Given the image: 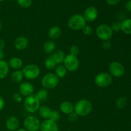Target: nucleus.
<instances>
[{
	"label": "nucleus",
	"instance_id": "obj_8",
	"mask_svg": "<svg viewBox=\"0 0 131 131\" xmlns=\"http://www.w3.org/2000/svg\"><path fill=\"white\" fill-rule=\"evenodd\" d=\"M112 76L106 72L100 73L95 78V83L101 88H106L109 86L112 83Z\"/></svg>",
	"mask_w": 131,
	"mask_h": 131
},
{
	"label": "nucleus",
	"instance_id": "obj_40",
	"mask_svg": "<svg viewBox=\"0 0 131 131\" xmlns=\"http://www.w3.org/2000/svg\"><path fill=\"white\" fill-rule=\"evenodd\" d=\"M4 57V52L2 49H0V60H3Z\"/></svg>",
	"mask_w": 131,
	"mask_h": 131
},
{
	"label": "nucleus",
	"instance_id": "obj_11",
	"mask_svg": "<svg viewBox=\"0 0 131 131\" xmlns=\"http://www.w3.org/2000/svg\"><path fill=\"white\" fill-rule=\"evenodd\" d=\"M98 10L93 6H88L84 12L83 17L86 21L93 22L97 19L98 17Z\"/></svg>",
	"mask_w": 131,
	"mask_h": 131
},
{
	"label": "nucleus",
	"instance_id": "obj_42",
	"mask_svg": "<svg viewBox=\"0 0 131 131\" xmlns=\"http://www.w3.org/2000/svg\"><path fill=\"white\" fill-rule=\"evenodd\" d=\"M16 131H28V130L25 129H18V130H17Z\"/></svg>",
	"mask_w": 131,
	"mask_h": 131
},
{
	"label": "nucleus",
	"instance_id": "obj_29",
	"mask_svg": "<svg viewBox=\"0 0 131 131\" xmlns=\"http://www.w3.org/2000/svg\"><path fill=\"white\" fill-rule=\"evenodd\" d=\"M17 2L20 6L26 8L31 5L32 0H17Z\"/></svg>",
	"mask_w": 131,
	"mask_h": 131
},
{
	"label": "nucleus",
	"instance_id": "obj_6",
	"mask_svg": "<svg viewBox=\"0 0 131 131\" xmlns=\"http://www.w3.org/2000/svg\"><path fill=\"white\" fill-rule=\"evenodd\" d=\"M96 35L101 40L109 41L113 37V30L107 24H101L96 29Z\"/></svg>",
	"mask_w": 131,
	"mask_h": 131
},
{
	"label": "nucleus",
	"instance_id": "obj_26",
	"mask_svg": "<svg viewBox=\"0 0 131 131\" xmlns=\"http://www.w3.org/2000/svg\"><path fill=\"white\" fill-rule=\"evenodd\" d=\"M36 95L38 98L40 102H43V101H46L47 97H48V91H47V90L45 89V88H42V89H40L37 92V93H36Z\"/></svg>",
	"mask_w": 131,
	"mask_h": 131
},
{
	"label": "nucleus",
	"instance_id": "obj_34",
	"mask_svg": "<svg viewBox=\"0 0 131 131\" xmlns=\"http://www.w3.org/2000/svg\"><path fill=\"white\" fill-rule=\"evenodd\" d=\"M78 118V116L77 115L76 113H75L74 112L68 115L67 119L69 120V122H74L75 121H76Z\"/></svg>",
	"mask_w": 131,
	"mask_h": 131
},
{
	"label": "nucleus",
	"instance_id": "obj_10",
	"mask_svg": "<svg viewBox=\"0 0 131 131\" xmlns=\"http://www.w3.org/2000/svg\"><path fill=\"white\" fill-rule=\"evenodd\" d=\"M110 72L115 78H121L125 74V68L118 61H113L109 66Z\"/></svg>",
	"mask_w": 131,
	"mask_h": 131
},
{
	"label": "nucleus",
	"instance_id": "obj_16",
	"mask_svg": "<svg viewBox=\"0 0 131 131\" xmlns=\"http://www.w3.org/2000/svg\"><path fill=\"white\" fill-rule=\"evenodd\" d=\"M60 111L65 115H69L74 111V106L69 101H64L60 105Z\"/></svg>",
	"mask_w": 131,
	"mask_h": 131
},
{
	"label": "nucleus",
	"instance_id": "obj_35",
	"mask_svg": "<svg viewBox=\"0 0 131 131\" xmlns=\"http://www.w3.org/2000/svg\"><path fill=\"white\" fill-rule=\"evenodd\" d=\"M111 43L110 41H105L104 42L103 44H102V47L105 50H108L111 48Z\"/></svg>",
	"mask_w": 131,
	"mask_h": 131
},
{
	"label": "nucleus",
	"instance_id": "obj_20",
	"mask_svg": "<svg viewBox=\"0 0 131 131\" xmlns=\"http://www.w3.org/2000/svg\"><path fill=\"white\" fill-rule=\"evenodd\" d=\"M61 35V28L57 26L51 27L49 29L48 32V35L51 39L56 40L60 37Z\"/></svg>",
	"mask_w": 131,
	"mask_h": 131
},
{
	"label": "nucleus",
	"instance_id": "obj_27",
	"mask_svg": "<svg viewBox=\"0 0 131 131\" xmlns=\"http://www.w3.org/2000/svg\"><path fill=\"white\" fill-rule=\"evenodd\" d=\"M45 67L48 70H53L56 69V63L51 56H49L45 61Z\"/></svg>",
	"mask_w": 131,
	"mask_h": 131
},
{
	"label": "nucleus",
	"instance_id": "obj_15",
	"mask_svg": "<svg viewBox=\"0 0 131 131\" xmlns=\"http://www.w3.org/2000/svg\"><path fill=\"white\" fill-rule=\"evenodd\" d=\"M28 40L24 37H19L14 41V46L19 51L24 50L28 47Z\"/></svg>",
	"mask_w": 131,
	"mask_h": 131
},
{
	"label": "nucleus",
	"instance_id": "obj_12",
	"mask_svg": "<svg viewBox=\"0 0 131 131\" xmlns=\"http://www.w3.org/2000/svg\"><path fill=\"white\" fill-rule=\"evenodd\" d=\"M40 131H59L57 123L51 119L45 120L40 124Z\"/></svg>",
	"mask_w": 131,
	"mask_h": 131
},
{
	"label": "nucleus",
	"instance_id": "obj_43",
	"mask_svg": "<svg viewBox=\"0 0 131 131\" xmlns=\"http://www.w3.org/2000/svg\"><path fill=\"white\" fill-rule=\"evenodd\" d=\"M5 1V0H0V1Z\"/></svg>",
	"mask_w": 131,
	"mask_h": 131
},
{
	"label": "nucleus",
	"instance_id": "obj_32",
	"mask_svg": "<svg viewBox=\"0 0 131 131\" xmlns=\"http://www.w3.org/2000/svg\"><path fill=\"white\" fill-rule=\"evenodd\" d=\"M60 118V116L59 113L57 111H52V114H51V120H52V121L55 122H57Z\"/></svg>",
	"mask_w": 131,
	"mask_h": 131
},
{
	"label": "nucleus",
	"instance_id": "obj_31",
	"mask_svg": "<svg viewBox=\"0 0 131 131\" xmlns=\"http://www.w3.org/2000/svg\"><path fill=\"white\" fill-rule=\"evenodd\" d=\"M70 54L73 55V56H77V55H78V54L79 53V48L78 46H75V45H74V46H71L70 48Z\"/></svg>",
	"mask_w": 131,
	"mask_h": 131
},
{
	"label": "nucleus",
	"instance_id": "obj_37",
	"mask_svg": "<svg viewBox=\"0 0 131 131\" xmlns=\"http://www.w3.org/2000/svg\"><path fill=\"white\" fill-rule=\"evenodd\" d=\"M5 100L2 97L0 96V111L3 110L4 107H5Z\"/></svg>",
	"mask_w": 131,
	"mask_h": 131
},
{
	"label": "nucleus",
	"instance_id": "obj_38",
	"mask_svg": "<svg viewBox=\"0 0 131 131\" xmlns=\"http://www.w3.org/2000/svg\"><path fill=\"white\" fill-rule=\"evenodd\" d=\"M125 6H126V9L128 11L131 12V0H129L127 2Z\"/></svg>",
	"mask_w": 131,
	"mask_h": 131
},
{
	"label": "nucleus",
	"instance_id": "obj_3",
	"mask_svg": "<svg viewBox=\"0 0 131 131\" xmlns=\"http://www.w3.org/2000/svg\"><path fill=\"white\" fill-rule=\"evenodd\" d=\"M40 104V102L36 94H32L26 97L24 102V106L27 111L33 113L38 111Z\"/></svg>",
	"mask_w": 131,
	"mask_h": 131
},
{
	"label": "nucleus",
	"instance_id": "obj_22",
	"mask_svg": "<svg viewBox=\"0 0 131 131\" xmlns=\"http://www.w3.org/2000/svg\"><path fill=\"white\" fill-rule=\"evenodd\" d=\"M56 43L53 40H47L44 43L43 46V51L47 54H51L54 51Z\"/></svg>",
	"mask_w": 131,
	"mask_h": 131
},
{
	"label": "nucleus",
	"instance_id": "obj_21",
	"mask_svg": "<svg viewBox=\"0 0 131 131\" xmlns=\"http://www.w3.org/2000/svg\"><path fill=\"white\" fill-rule=\"evenodd\" d=\"M23 65V61L19 58L14 57L9 60V67H10L12 69H14V70H19L20 68L22 67Z\"/></svg>",
	"mask_w": 131,
	"mask_h": 131
},
{
	"label": "nucleus",
	"instance_id": "obj_36",
	"mask_svg": "<svg viewBox=\"0 0 131 131\" xmlns=\"http://www.w3.org/2000/svg\"><path fill=\"white\" fill-rule=\"evenodd\" d=\"M107 3L111 6H115L121 1V0H106Z\"/></svg>",
	"mask_w": 131,
	"mask_h": 131
},
{
	"label": "nucleus",
	"instance_id": "obj_24",
	"mask_svg": "<svg viewBox=\"0 0 131 131\" xmlns=\"http://www.w3.org/2000/svg\"><path fill=\"white\" fill-rule=\"evenodd\" d=\"M121 30L125 34L131 35V19H125L121 23Z\"/></svg>",
	"mask_w": 131,
	"mask_h": 131
},
{
	"label": "nucleus",
	"instance_id": "obj_30",
	"mask_svg": "<svg viewBox=\"0 0 131 131\" xmlns=\"http://www.w3.org/2000/svg\"><path fill=\"white\" fill-rule=\"evenodd\" d=\"M82 31H83V33L84 35L89 36L92 33L93 29H92V28L90 26L85 25L84 26V28L82 29Z\"/></svg>",
	"mask_w": 131,
	"mask_h": 131
},
{
	"label": "nucleus",
	"instance_id": "obj_17",
	"mask_svg": "<svg viewBox=\"0 0 131 131\" xmlns=\"http://www.w3.org/2000/svg\"><path fill=\"white\" fill-rule=\"evenodd\" d=\"M38 114L42 118L45 120L51 118V114H52V110L47 106H40L38 109Z\"/></svg>",
	"mask_w": 131,
	"mask_h": 131
},
{
	"label": "nucleus",
	"instance_id": "obj_7",
	"mask_svg": "<svg viewBox=\"0 0 131 131\" xmlns=\"http://www.w3.org/2000/svg\"><path fill=\"white\" fill-rule=\"evenodd\" d=\"M40 121L35 116H28L24 119V129L28 131H38L40 127Z\"/></svg>",
	"mask_w": 131,
	"mask_h": 131
},
{
	"label": "nucleus",
	"instance_id": "obj_4",
	"mask_svg": "<svg viewBox=\"0 0 131 131\" xmlns=\"http://www.w3.org/2000/svg\"><path fill=\"white\" fill-rule=\"evenodd\" d=\"M59 79L55 74L48 73L42 78L41 84L45 89H53L58 84Z\"/></svg>",
	"mask_w": 131,
	"mask_h": 131
},
{
	"label": "nucleus",
	"instance_id": "obj_25",
	"mask_svg": "<svg viewBox=\"0 0 131 131\" xmlns=\"http://www.w3.org/2000/svg\"><path fill=\"white\" fill-rule=\"evenodd\" d=\"M67 71V70L63 65H58L55 69V73H56L55 74L59 79H62L66 75Z\"/></svg>",
	"mask_w": 131,
	"mask_h": 131
},
{
	"label": "nucleus",
	"instance_id": "obj_1",
	"mask_svg": "<svg viewBox=\"0 0 131 131\" xmlns=\"http://www.w3.org/2000/svg\"><path fill=\"white\" fill-rule=\"evenodd\" d=\"M92 110V104L87 99H81L76 102L74 105V111L78 116H87L91 113Z\"/></svg>",
	"mask_w": 131,
	"mask_h": 131
},
{
	"label": "nucleus",
	"instance_id": "obj_44",
	"mask_svg": "<svg viewBox=\"0 0 131 131\" xmlns=\"http://www.w3.org/2000/svg\"><path fill=\"white\" fill-rule=\"evenodd\" d=\"M11 1H14V0H11Z\"/></svg>",
	"mask_w": 131,
	"mask_h": 131
},
{
	"label": "nucleus",
	"instance_id": "obj_39",
	"mask_svg": "<svg viewBox=\"0 0 131 131\" xmlns=\"http://www.w3.org/2000/svg\"><path fill=\"white\" fill-rule=\"evenodd\" d=\"M5 47V42L3 40L0 39V49H2Z\"/></svg>",
	"mask_w": 131,
	"mask_h": 131
},
{
	"label": "nucleus",
	"instance_id": "obj_14",
	"mask_svg": "<svg viewBox=\"0 0 131 131\" xmlns=\"http://www.w3.org/2000/svg\"><path fill=\"white\" fill-rule=\"evenodd\" d=\"M6 129L10 131L16 130L19 126V120L16 116H10L6 119L5 123Z\"/></svg>",
	"mask_w": 131,
	"mask_h": 131
},
{
	"label": "nucleus",
	"instance_id": "obj_28",
	"mask_svg": "<svg viewBox=\"0 0 131 131\" xmlns=\"http://www.w3.org/2000/svg\"><path fill=\"white\" fill-rule=\"evenodd\" d=\"M128 104V100L125 97H121L116 101V106L118 109H124Z\"/></svg>",
	"mask_w": 131,
	"mask_h": 131
},
{
	"label": "nucleus",
	"instance_id": "obj_19",
	"mask_svg": "<svg viewBox=\"0 0 131 131\" xmlns=\"http://www.w3.org/2000/svg\"><path fill=\"white\" fill-rule=\"evenodd\" d=\"M51 57L53 59L54 61H55L56 64H60L63 63L64 60H65V54L63 51L61 50H57L52 52Z\"/></svg>",
	"mask_w": 131,
	"mask_h": 131
},
{
	"label": "nucleus",
	"instance_id": "obj_5",
	"mask_svg": "<svg viewBox=\"0 0 131 131\" xmlns=\"http://www.w3.org/2000/svg\"><path fill=\"white\" fill-rule=\"evenodd\" d=\"M22 72L24 74V76L26 79L33 80L38 78L40 74V69L38 65L35 64H29L23 68Z\"/></svg>",
	"mask_w": 131,
	"mask_h": 131
},
{
	"label": "nucleus",
	"instance_id": "obj_18",
	"mask_svg": "<svg viewBox=\"0 0 131 131\" xmlns=\"http://www.w3.org/2000/svg\"><path fill=\"white\" fill-rule=\"evenodd\" d=\"M9 72V65L6 61L0 60V79H5Z\"/></svg>",
	"mask_w": 131,
	"mask_h": 131
},
{
	"label": "nucleus",
	"instance_id": "obj_33",
	"mask_svg": "<svg viewBox=\"0 0 131 131\" xmlns=\"http://www.w3.org/2000/svg\"><path fill=\"white\" fill-rule=\"evenodd\" d=\"M111 29H112L113 31H119L121 30V23L119 22H115L111 26Z\"/></svg>",
	"mask_w": 131,
	"mask_h": 131
},
{
	"label": "nucleus",
	"instance_id": "obj_9",
	"mask_svg": "<svg viewBox=\"0 0 131 131\" xmlns=\"http://www.w3.org/2000/svg\"><path fill=\"white\" fill-rule=\"evenodd\" d=\"M63 66L67 70L70 72H74L78 70L79 66V61L77 56L71 54H68L65 56L63 61Z\"/></svg>",
	"mask_w": 131,
	"mask_h": 131
},
{
	"label": "nucleus",
	"instance_id": "obj_41",
	"mask_svg": "<svg viewBox=\"0 0 131 131\" xmlns=\"http://www.w3.org/2000/svg\"><path fill=\"white\" fill-rule=\"evenodd\" d=\"M2 28H3V24H2V23H1V20H0V31H1V29H2Z\"/></svg>",
	"mask_w": 131,
	"mask_h": 131
},
{
	"label": "nucleus",
	"instance_id": "obj_23",
	"mask_svg": "<svg viewBox=\"0 0 131 131\" xmlns=\"http://www.w3.org/2000/svg\"><path fill=\"white\" fill-rule=\"evenodd\" d=\"M24 77V74H23L22 70H15V71L13 72V73L12 74L11 79L14 83H19L23 80Z\"/></svg>",
	"mask_w": 131,
	"mask_h": 131
},
{
	"label": "nucleus",
	"instance_id": "obj_13",
	"mask_svg": "<svg viewBox=\"0 0 131 131\" xmlns=\"http://www.w3.org/2000/svg\"><path fill=\"white\" fill-rule=\"evenodd\" d=\"M19 90L23 96L28 97L33 94L34 87L33 84L29 82H23L19 85Z\"/></svg>",
	"mask_w": 131,
	"mask_h": 131
},
{
	"label": "nucleus",
	"instance_id": "obj_2",
	"mask_svg": "<svg viewBox=\"0 0 131 131\" xmlns=\"http://www.w3.org/2000/svg\"><path fill=\"white\" fill-rule=\"evenodd\" d=\"M86 20L83 15L81 14H74L70 17L68 21L69 28L72 30H80L86 25Z\"/></svg>",
	"mask_w": 131,
	"mask_h": 131
}]
</instances>
